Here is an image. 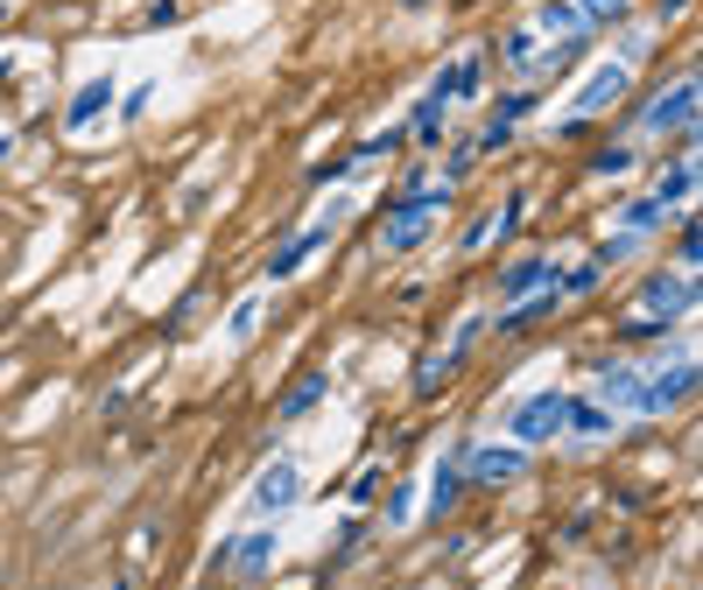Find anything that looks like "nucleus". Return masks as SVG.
<instances>
[{"label":"nucleus","instance_id":"obj_18","mask_svg":"<svg viewBox=\"0 0 703 590\" xmlns=\"http://www.w3.org/2000/svg\"><path fill=\"white\" fill-rule=\"evenodd\" d=\"M654 197H662L669 211H675V204H690V197H696V156L669 162V169H662V183H654Z\"/></svg>","mask_w":703,"mask_h":590},{"label":"nucleus","instance_id":"obj_23","mask_svg":"<svg viewBox=\"0 0 703 590\" xmlns=\"http://www.w3.org/2000/svg\"><path fill=\"white\" fill-rule=\"evenodd\" d=\"M577 8L584 29H612V21H626V0H570Z\"/></svg>","mask_w":703,"mask_h":590},{"label":"nucleus","instance_id":"obj_20","mask_svg":"<svg viewBox=\"0 0 703 590\" xmlns=\"http://www.w3.org/2000/svg\"><path fill=\"white\" fill-rule=\"evenodd\" d=\"M457 486H465V464H457V457H444V464H436V478H429V513H450V507H457Z\"/></svg>","mask_w":703,"mask_h":590},{"label":"nucleus","instance_id":"obj_16","mask_svg":"<svg viewBox=\"0 0 703 590\" xmlns=\"http://www.w3.org/2000/svg\"><path fill=\"white\" fill-rule=\"evenodd\" d=\"M598 401L605 408H633V401H641V366H626V359L598 366Z\"/></svg>","mask_w":703,"mask_h":590},{"label":"nucleus","instance_id":"obj_9","mask_svg":"<svg viewBox=\"0 0 703 590\" xmlns=\"http://www.w3.org/2000/svg\"><path fill=\"white\" fill-rule=\"evenodd\" d=\"M338 226H345V204H331V211L317 218V226H303V232L289 239V247H281V253L268 260V281H289V274H296V268H303V260H310L317 247H331V232H338Z\"/></svg>","mask_w":703,"mask_h":590},{"label":"nucleus","instance_id":"obj_31","mask_svg":"<svg viewBox=\"0 0 703 590\" xmlns=\"http://www.w3.org/2000/svg\"><path fill=\"white\" fill-rule=\"evenodd\" d=\"M0 21H8V8H0Z\"/></svg>","mask_w":703,"mask_h":590},{"label":"nucleus","instance_id":"obj_11","mask_svg":"<svg viewBox=\"0 0 703 590\" xmlns=\"http://www.w3.org/2000/svg\"><path fill=\"white\" fill-rule=\"evenodd\" d=\"M106 113H113V78L99 71V78H85L78 92H71V106H63V127H71V134H92Z\"/></svg>","mask_w":703,"mask_h":590},{"label":"nucleus","instance_id":"obj_10","mask_svg":"<svg viewBox=\"0 0 703 590\" xmlns=\"http://www.w3.org/2000/svg\"><path fill=\"white\" fill-rule=\"evenodd\" d=\"M457 464H465L472 486H507V478L527 471V457H521V443H472L465 457H457Z\"/></svg>","mask_w":703,"mask_h":590},{"label":"nucleus","instance_id":"obj_21","mask_svg":"<svg viewBox=\"0 0 703 590\" xmlns=\"http://www.w3.org/2000/svg\"><path fill=\"white\" fill-rule=\"evenodd\" d=\"M499 57H507L514 71H527V78H535V63H542V36H535V29H527V21H521V29H514L507 42H499Z\"/></svg>","mask_w":703,"mask_h":590},{"label":"nucleus","instance_id":"obj_12","mask_svg":"<svg viewBox=\"0 0 703 590\" xmlns=\"http://www.w3.org/2000/svg\"><path fill=\"white\" fill-rule=\"evenodd\" d=\"M275 556H281L275 528H254L247 541H232V549H226V562H232V577H239V583H260V577L275 570Z\"/></svg>","mask_w":703,"mask_h":590},{"label":"nucleus","instance_id":"obj_5","mask_svg":"<svg viewBox=\"0 0 703 590\" xmlns=\"http://www.w3.org/2000/svg\"><path fill=\"white\" fill-rule=\"evenodd\" d=\"M696 310V281L690 274H647L641 281V317H633V331H654V323H675Z\"/></svg>","mask_w":703,"mask_h":590},{"label":"nucleus","instance_id":"obj_24","mask_svg":"<svg viewBox=\"0 0 703 590\" xmlns=\"http://www.w3.org/2000/svg\"><path fill=\"white\" fill-rule=\"evenodd\" d=\"M598 274H605V260H577L570 274H556V296H591V289H598Z\"/></svg>","mask_w":703,"mask_h":590},{"label":"nucleus","instance_id":"obj_13","mask_svg":"<svg viewBox=\"0 0 703 590\" xmlns=\"http://www.w3.org/2000/svg\"><path fill=\"white\" fill-rule=\"evenodd\" d=\"M612 429H620V414L605 401H563V436H577V443H612Z\"/></svg>","mask_w":703,"mask_h":590},{"label":"nucleus","instance_id":"obj_1","mask_svg":"<svg viewBox=\"0 0 703 590\" xmlns=\"http://www.w3.org/2000/svg\"><path fill=\"white\" fill-rule=\"evenodd\" d=\"M444 204H450V190H423V183H415L402 204L387 211V226H380V253H415V247H423V239L436 232Z\"/></svg>","mask_w":703,"mask_h":590},{"label":"nucleus","instance_id":"obj_26","mask_svg":"<svg viewBox=\"0 0 703 590\" xmlns=\"http://www.w3.org/2000/svg\"><path fill=\"white\" fill-rule=\"evenodd\" d=\"M626 162H633V148H605V156H598V177H620Z\"/></svg>","mask_w":703,"mask_h":590},{"label":"nucleus","instance_id":"obj_28","mask_svg":"<svg viewBox=\"0 0 703 590\" xmlns=\"http://www.w3.org/2000/svg\"><path fill=\"white\" fill-rule=\"evenodd\" d=\"M696 260H703V232H696V226H683V268H696Z\"/></svg>","mask_w":703,"mask_h":590},{"label":"nucleus","instance_id":"obj_7","mask_svg":"<svg viewBox=\"0 0 703 590\" xmlns=\"http://www.w3.org/2000/svg\"><path fill=\"white\" fill-rule=\"evenodd\" d=\"M296 499H303V471L289 464V457H275V464H268V471H260V478H254L247 507H254L260 520H275V513H289V507H296Z\"/></svg>","mask_w":703,"mask_h":590},{"label":"nucleus","instance_id":"obj_3","mask_svg":"<svg viewBox=\"0 0 703 590\" xmlns=\"http://www.w3.org/2000/svg\"><path fill=\"white\" fill-rule=\"evenodd\" d=\"M690 393H696V359L690 352H675L669 366L654 359L641 373V401H633V414H669V408H683Z\"/></svg>","mask_w":703,"mask_h":590},{"label":"nucleus","instance_id":"obj_27","mask_svg":"<svg viewBox=\"0 0 703 590\" xmlns=\"http://www.w3.org/2000/svg\"><path fill=\"white\" fill-rule=\"evenodd\" d=\"M148 99H156V84H141V92H127V106H120V113H127V120H141V113H148Z\"/></svg>","mask_w":703,"mask_h":590},{"label":"nucleus","instance_id":"obj_14","mask_svg":"<svg viewBox=\"0 0 703 590\" xmlns=\"http://www.w3.org/2000/svg\"><path fill=\"white\" fill-rule=\"evenodd\" d=\"M535 289H556V260H548V253H527V260H514V268L499 274V296H507V302L535 296Z\"/></svg>","mask_w":703,"mask_h":590},{"label":"nucleus","instance_id":"obj_30","mask_svg":"<svg viewBox=\"0 0 703 590\" xmlns=\"http://www.w3.org/2000/svg\"><path fill=\"white\" fill-rule=\"evenodd\" d=\"M402 8H429V0H402Z\"/></svg>","mask_w":703,"mask_h":590},{"label":"nucleus","instance_id":"obj_6","mask_svg":"<svg viewBox=\"0 0 703 590\" xmlns=\"http://www.w3.org/2000/svg\"><path fill=\"white\" fill-rule=\"evenodd\" d=\"M563 401H570V393H527V401H514L507 436H514V443H556V436H563Z\"/></svg>","mask_w":703,"mask_h":590},{"label":"nucleus","instance_id":"obj_22","mask_svg":"<svg viewBox=\"0 0 703 590\" xmlns=\"http://www.w3.org/2000/svg\"><path fill=\"white\" fill-rule=\"evenodd\" d=\"M444 113H450V106H436V99H423V106H415V120H408V134H415V141H423V148H436V141H444Z\"/></svg>","mask_w":703,"mask_h":590},{"label":"nucleus","instance_id":"obj_29","mask_svg":"<svg viewBox=\"0 0 703 590\" xmlns=\"http://www.w3.org/2000/svg\"><path fill=\"white\" fill-rule=\"evenodd\" d=\"M0 162H8V134H0Z\"/></svg>","mask_w":703,"mask_h":590},{"label":"nucleus","instance_id":"obj_4","mask_svg":"<svg viewBox=\"0 0 703 590\" xmlns=\"http://www.w3.org/2000/svg\"><path fill=\"white\" fill-rule=\"evenodd\" d=\"M633 127H641V134H690L696 127V71H683L669 92H654Z\"/></svg>","mask_w":703,"mask_h":590},{"label":"nucleus","instance_id":"obj_2","mask_svg":"<svg viewBox=\"0 0 703 590\" xmlns=\"http://www.w3.org/2000/svg\"><path fill=\"white\" fill-rule=\"evenodd\" d=\"M626 84H633V63L626 57H612V63H598L584 84H577V99H570V113H563V134H577L584 120H598L605 106H620L626 99Z\"/></svg>","mask_w":703,"mask_h":590},{"label":"nucleus","instance_id":"obj_17","mask_svg":"<svg viewBox=\"0 0 703 590\" xmlns=\"http://www.w3.org/2000/svg\"><path fill=\"white\" fill-rule=\"evenodd\" d=\"M521 211H527V197H507V204H499V211H486V218H478V226L465 232V253H486L493 239H507V226H514Z\"/></svg>","mask_w":703,"mask_h":590},{"label":"nucleus","instance_id":"obj_15","mask_svg":"<svg viewBox=\"0 0 703 590\" xmlns=\"http://www.w3.org/2000/svg\"><path fill=\"white\" fill-rule=\"evenodd\" d=\"M527 29H535L542 42H584V21H577V8H570V0H542Z\"/></svg>","mask_w":703,"mask_h":590},{"label":"nucleus","instance_id":"obj_25","mask_svg":"<svg viewBox=\"0 0 703 590\" xmlns=\"http://www.w3.org/2000/svg\"><path fill=\"white\" fill-rule=\"evenodd\" d=\"M226 331H232V344H247V338L260 331V296H247V302H239V310L226 317Z\"/></svg>","mask_w":703,"mask_h":590},{"label":"nucleus","instance_id":"obj_8","mask_svg":"<svg viewBox=\"0 0 703 590\" xmlns=\"http://www.w3.org/2000/svg\"><path fill=\"white\" fill-rule=\"evenodd\" d=\"M478 84H486V50H457L444 71H436V84L423 99H436V106H457V99H478Z\"/></svg>","mask_w":703,"mask_h":590},{"label":"nucleus","instance_id":"obj_19","mask_svg":"<svg viewBox=\"0 0 703 590\" xmlns=\"http://www.w3.org/2000/svg\"><path fill=\"white\" fill-rule=\"evenodd\" d=\"M324 393H331V380H324V373H303L289 393H281V422H303V414H310Z\"/></svg>","mask_w":703,"mask_h":590}]
</instances>
